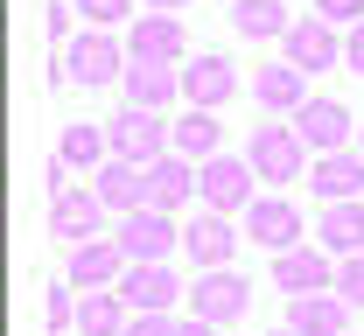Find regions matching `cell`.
Here are the masks:
<instances>
[{
	"instance_id": "cell-25",
	"label": "cell",
	"mask_w": 364,
	"mask_h": 336,
	"mask_svg": "<svg viewBox=\"0 0 364 336\" xmlns=\"http://www.w3.org/2000/svg\"><path fill=\"white\" fill-rule=\"evenodd\" d=\"M127 315H134V308H127L112 288H85L77 294V336H119Z\"/></svg>"
},
{
	"instance_id": "cell-6",
	"label": "cell",
	"mask_w": 364,
	"mask_h": 336,
	"mask_svg": "<svg viewBox=\"0 0 364 336\" xmlns=\"http://www.w3.org/2000/svg\"><path fill=\"white\" fill-rule=\"evenodd\" d=\"M273 288L287 294H329L336 288V259L322 252V245H287V252H273Z\"/></svg>"
},
{
	"instance_id": "cell-30",
	"label": "cell",
	"mask_w": 364,
	"mask_h": 336,
	"mask_svg": "<svg viewBox=\"0 0 364 336\" xmlns=\"http://www.w3.org/2000/svg\"><path fill=\"white\" fill-rule=\"evenodd\" d=\"M336 294H343L350 308H364V252H350V259L336 266Z\"/></svg>"
},
{
	"instance_id": "cell-8",
	"label": "cell",
	"mask_w": 364,
	"mask_h": 336,
	"mask_svg": "<svg viewBox=\"0 0 364 336\" xmlns=\"http://www.w3.org/2000/svg\"><path fill=\"white\" fill-rule=\"evenodd\" d=\"M176 273H168V259H134L127 273H119V301L134 308V315H176Z\"/></svg>"
},
{
	"instance_id": "cell-27",
	"label": "cell",
	"mask_w": 364,
	"mask_h": 336,
	"mask_svg": "<svg viewBox=\"0 0 364 336\" xmlns=\"http://www.w3.org/2000/svg\"><path fill=\"white\" fill-rule=\"evenodd\" d=\"M98 161H112V141H105L98 126H63V141H56V168H98Z\"/></svg>"
},
{
	"instance_id": "cell-36",
	"label": "cell",
	"mask_w": 364,
	"mask_h": 336,
	"mask_svg": "<svg viewBox=\"0 0 364 336\" xmlns=\"http://www.w3.org/2000/svg\"><path fill=\"white\" fill-rule=\"evenodd\" d=\"M147 7H154V14H182L189 0H147Z\"/></svg>"
},
{
	"instance_id": "cell-15",
	"label": "cell",
	"mask_w": 364,
	"mask_h": 336,
	"mask_svg": "<svg viewBox=\"0 0 364 336\" xmlns=\"http://www.w3.org/2000/svg\"><path fill=\"white\" fill-rule=\"evenodd\" d=\"M280 43H287V63H294V70H309V77H316V70H329V63H343V36H336L322 14L294 21Z\"/></svg>"
},
{
	"instance_id": "cell-33",
	"label": "cell",
	"mask_w": 364,
	"mask_h": 336,
	"mask_svg": "<svg viewBox=\"0 0 364 336\" xmlns=\"http://www.w3.org/2000/svg\"><path fill=\"white\" fill-rule=\"evenodd\" d=\"M70 14H77V0H49V36H56V43L70 36Z\"/></svg>"
},
{
	"instance_id": "cell-2",
	"label": "cell",
	"mask_w": 364,
	"mask_h": 336,
	"mask_svg": "<svg viewBox=\"0 0 364 336\" xmlns=\"http://www.w3.org/2000/svg\"><path fill=\"white\" fill-rule=\"evenodd\" d=\"M309 154H316V147L294 134V119H287V126H259V134L245 141V161L259 168V183H273V190H287L294 175H309Z\"/></svg>"
},
{
	"instance_id": "cell-17",
	"label": "cell",
	"mask_w": 364,
	"mask_h": 336,
	"mask_svg": "<svg viewBox=\"0 0 364 336\" xmlns=\"http://www.w3.org/2000/svg\"><path fill=\"white\" fill-rule=\"evenodd\" d=\"M350 315H358V308H350L336 288L329 294H294V301H287V330H301V336H343Z\"/></svg>"
},
{
	"instance_id": "cell-23",
	"label": "cell",
	"mask_w": 364,
	"mask_h": 336,
	"mask_svg": "<svg viewBox=\"0 0 364 336\" xmlns=\"http://www.w3.org/2000/svg\"><path fill=\"white\" fill-rule=\"evenodd\" d=\"M252 98H259L267 112H301V105H309V70H294V63H267V70L252 77Z\"/></svg>"
},
{
	"instance_id": "cell-35",
	"label": "cell",
	"mask_w": 364,
	"mask_h": 336,
	"mask_svg": "<svg viewBox=\"0 0 364 336\" xmlns=\"http://www.w3.org/2000/svg\"><path fill=\"white\" fill-rule=\"evenodd\" d=\"M176 336H218V323H203V315H189V323H176Z\"/></svg>"
},
{
	"instance_id": "cell-32",
	"label": "cell",
	"mask_w": 364,
	"mask_h": 336,
	"mask_svg": "<svg viewBox=\"0 0 364 336\" xmlns=\"http://www.w3.org/2000/svg\"><path fill=\"white\" fill-rule=\"evenodd\" d=\"M119 336H176V315H127Z\"/></svg>"
},
{
	"instance_id": "cell-12",
	"label": "cell",
	"mask_w": 364,
	"mask_h": 336,
	"mask_svg": "<svg viewBox=\"0 0 364 336\" xmlns=\"http://www.w3.org/2000/svg\"><path fill=\"white\" fill-rule=\"evenodd\" d=\"M98 217H105V196L98 190H56L49 196V232L63 245H91L98 239Z\"/></svg>"
},
{
	"instance_id": "cell-28",
	"label": "cell",
	"mask_w": 364,
	"mask_h": 336,
	"mask_svg": "<svg viewBox=\"0 0 364 336\" xmlns=\"http://www.w3.org/2000/svg\"><path fill=\"white\" fill-rule=\"evenodd\" d=\"M77 14H85L91 28H119V21H140L134 0H77Z\"/></svg>"
},
{
	"instance_id": "cell-3",
	"label": "cell",
	"mask_w": 364,
	"mask_h": 336,
	"mask_svg": "<svg viewBox=\"0 0 364 336\" xmlns=\"http://www.w3.org/2000/svg\"><path fill=\"white\" fill-rule=\"evenodd\" d=\"M127 63H134V56H119V36H112V28H85V36H70V49H63V70H70V85H85V92L127 77Z\"/></svg>"
},
{
	"instance_id": "cell-37",
	"label": "cell",
	"mask_w": 364,
	"mask_h": 336,
	"mask_svg": "<svg viewBox=\"0 0 364 336\" xmlns=\"http://www.w3.org/2000/svg\"><path fill=\"white\" fill-rule=\"evenodd\" d=\"M273 336H301V330H273Z\"/></svg>"
},
{
	"instance_id": "cell-16",
	"label": "cell",
	"mask_w": 364,
	"mask_h": 336,
	"mask_svg": "<svg viewBox=\"0 0 364 336\" xmlns=\"http://www.w3.org/2000/svg\"><path fill=\"white\" fill-rule=\"evenodd\" d=\"M182 49H189V36H182V14H140V21H127V56H147V63H176Z\"/></svg>"
},
{
	"instance_id": "cell-21",
	"label": "cell",
	"mask_w": 364,
	"mask_h": 336,
	"mask_svg": "<svg viewBox=\"0 0 364 336\" xmlns=\"http://www.w3.org/2000/svg\"><path fill=\"white\" fill-rule=\"evenodd\" d=\"M119 85H127V105H147V112H161V105H176L182 70H176V63H147V56H134Z\"/></svg>"
},
{
	"instance_id": "cell-4",
	"label": "cell",
	"mask_w": 364,
	"mask_h": 336,
	"mask_svg": "<svg viewBox=\"0 0 364 336\" xmlns=\"http://www.w3.org/2000/svg\"><path fill=\"white\" fill-rule=\"evenodd\" d=\"M105 141H112L119 161H140V168H147V161H161V154L176 147V126H168L161 112H147V105H127V112L105 126Z\"/></svg>"
},
{
	"instance_id": "cell-31",
	"label": "cell",
	"mask_w": 364,
	"mask_h": 336,
	"mask_svg": "<svg viewBox=\"0 0 364 336\" xmlns=\"http://www.w3.org/2000/svg\"><path fill=\"white\" fill-rule=\"evenodd\" d=\"M316 14L329 21V28H358V21H364V0H316Z\"/></svg>"
},
{
	"instance_id": "cell-7",
	"label": "cell",
	"mask_w": 364,
	"mask_h": 336,
	"mask_svg": "<svg viewBox=\"0 0 364 336\" xmlns=\"http://www.w3.org/2000/svg\"><path fill=\"white\" fill-rule=\"evenodd\" d=\"M301 232H309V217L294 210V196H252V210H245V239L267 245V252H287V245H301Z\"/></svg>"
},
{
	"instance_id": "cell-34",
	"label": "cell",
	"mask_w": 364,
	"mask_h": 336,
	"mask_svg": "<svg viewBox=\"0 0 364 336\" xmlns=\"http://www.w3.org/2000/svg\"><path fill=\"white\" fill-rule=\"evenodd\" d=\"M343 63L364 77V21H358V28H343Z\"/></svg>"
},
{
	"instance_id": "cell-20",
	"label": "cell",
	"mask_w": 364,
	"mask_h": 336,
	"mask_svg": "<svg viewBox=\"0 0 364 336\" xmlns=\"http://www.w3.org/2000/svg\"><path fill=\"white\" fill-rule=\"evenodd\" d=\"M316 245L329 252V259H350V252H364V196H350V203H322V217H316Z\"/></svg>"
},
{
	"instance_id": "cell-19",
	"label": "cell",
	"mask_w": 364,
	"mask_h": 336,
	"mask_svg": "<svg viewBox=\"0 0 364 336\" xmlns=\"http://www.w3.org/2000/svg\"><path fill=\"white\" fill-rule=\"evenodd\" d=\"M189 196H203V190H196V168H189V154H176V147H168L161 161H147V203H154V210H168V217H176Z\"/></svg>"
},
{
	"instance_id": "cell-13",
	"label": "cell",
	"mask_w": 364,
	"mask_h": 336,
	"mask_svg": "<svg viewBox=\"0 0 364 336\" xmlns=\"http://www.w3.org/2000/svg\"><path fill=\"white\" fill-rule=\"evenodd\" d=\"M309 190H316L322 203H350V196H364V147L316 154V161H309Z\"/></svg>"
},
{
	"instance_id": "cell-26",
	"label": "cell",
	"mask_w": 364,
	"mask_h": 336,
	"mask_svg": "<svg viewBox=\"0 0 364 336\" xmlns=\"http://www.w3.org/2000/svg\"><path fill=\"white\" fill-rule=\"evenodd\" d=\"M218 147H225V119H218V112H203V105H196V112H182V119H176V154L210 161Z\"/></svg>"
},
{
	"instance_id": "cell-1",
	"label": "cell",
	"mask_w": 364,
	"mask_h": 336,
	"mask_svg": "<svg viewBox=\"0 0 364 336\" xmlns=\"http://www.w3.org/2000/svg\"><path fill=\"white\" fill-rule=\"evenodd\" d=\"M196 190H203L210 210L245 217V210H252V196H259V168H252L245 154H210V161H196Z\"/></svg>"
},
{
	"instance_id": "cell-9",
	"label": "cell",
	"mask_w": 364,
	"mask_h": 336,
	"mask_svg": "<svg viewBox=\"0 0 364 336\" xmlns=\"http://www.w3.org/2000/svg\"><path fill=\"white\" fill-rule=\"evenodd\" d=\"M176 239H182L176 217H168V210H154V203L119 217V252H127V266H134V259H168V252H176Z\"/></svg>"
},
{
	"instance_id": "cell-22",
	"label": "cell",
	"mask_w": 364,
	"mask_h": 336,
	"mask_svg": "<svg viewBox=\"0 0 364 336\" xmlns=\"http://www.w3.org/2000/svg\"><path fill=\"white\" fill-rule=\"evenodd\" d=\"M119 273H127V252H119V239L70 245V266H63V281H77V288H112Z\"/></svg>"
},
{
	"instance_id": "cell-38",
	"label": "cell",
	"mask_w": 364,
	"mask_h": 336,
	"mask_svg": "<svg viewBox=\"0 0 364 336\" xmlns=\"http://www.w3.org/2000/svg\"><path fill=\"white\" fill-rule=\"evenodd\" d=\"M358 147H364V126H358Z\"/></svg>"
},
{
	"instance_id": "cell-18",
	"label": "cell",
	"mask_w": 364,
	"mask_h": 336,
	"mask_svg": "<svg viewBox=\"0 0 364 336\" xmlns=\"http://www.w3.org/2000/svg\"><path fill=\"white\" fill-rule=\"evenodd\" d=\"M91 190L105 196V210H119V217H127V210H147V168L112 154V161L91 168Z\"/></svg>"
},
{
	"instance_id": "cell-29",
	"label": "cell",
	"mask_w": 364,
	"mask_h": 336,
	"mask_svg": "<svg viewBox=\"0 0 364 336\" xmlns=\"http://www.w3.org/2000/svg\"><path fill=\"white\" fill-rule=\"evenodd\" d=\"M43 315H49V330H56V336H63V330H77V294H70V288H49Z\"/></svg>"
},
{
	"instance_id": "cell-39",
	"label": "cell",
	"mask_w": 364,
	"mask_h": 336,
	"mask_svg": "<svg viewBox=\"0 0 364 336\" xmlns=\"http://www.w3.org/2000/svg\"><path fill=\"white\" fill-rule=\"evenodd\" d=\"M343 336H350V330H343Z\"/></svg>"
},
{
	"instance_id": "cell-5",
	"label": "cell",
	"mask_w": 364,
	"mask_h": 336,
	"mask_svg": "<svg viewBox=\"0 0 364 336\" xmlns=\"http://www.w3.org/2000/svg\"><path fill=\"white\" fill-rule=\"evenodd\" d=\"M252 308V281L238 273V266H203V281H189V315H203V323H238Z\"/></svg>"
},
{
	"instance_id": "cell-24",
	"label": "cell",
	"mask_w": 364,
	"mask_h": 336,
	"mask_svg": "<svg viewBox=\"0 0 364 336\" xmlns=\"http://www.w3.org/2000/svg\"><path fill=\"white\" fill-rule=\"evenodd\" d=\"M231 28H238L245 43H273V36H287L294 21H287V0H231Z\"/></svg>"
},
{
	"instance_id": "cell-11",
	"label": "cell",
	"mask_w": 364,
	"mask_h": 336,
	"mask_svg": "<svg viewBox=\"0 0 364 336\" xmlns=\"http://www.w3.org/2000/svg\"><path fill=\"white\" fill-rule=\"evenodd\" d=\"M238 224H231L225 210H203L196 224H182V252L196 259V266H238Z\"/></svg>"
},
{
	"instance_id": "cell-10",
	"label": "cell",
	"mask_w": 364,
	"mask_h": 336,
	"mask_svg": "<svg viewBox=\"0 0 364 336\" xmlns=\"http://www.w3.org/2000/svg\"><path fill=\"white\" fill-rule=\"evenodd\" d=\"M182 98L203 105V112H225L231 98H238V70H231V56H189V63H182Z\"/></svg>"
},
{
	"instance_id": "cell-14",
	"label": "cell",
	"mask_w": 364,
	"mask_h": 336,
	"mask_svg": "<svg viewBox=\"0 0 364 336\" xmlns=\"http://www.w3.org/2000/svg\"><path fill=\"white\" fill-rule=\"evenodd\" d=\"M294 134L316 147V154H336V147H350L358 126H350V105H343V98H309V105L294 112Z\"/></svg>"
}]
</instances>
